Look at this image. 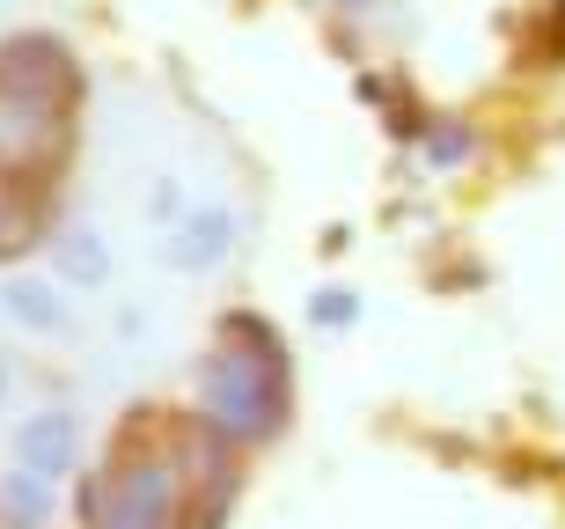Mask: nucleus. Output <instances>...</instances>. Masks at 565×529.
<instances>
[{
  "label": "nucleus",
  "mask_w": 565,
  "mask_h": 529,
  "mask_svg": "<svg viewBox=\"0 0 565 529\" xmlns=\"http://www.w3.org/2000/svg\"><path fill=\"white\" fill-rule=\"evenodd\" d=\"M199 412L213 434L228 442H265L287 412V360H279V331L257 317H228L221 346L199 368Z\"/></svg>",
  "instance_id": "obj_1"
},
{
  "label": "nucleus",
  "mask_w": 565,
  "mask_h": 529,
  "mask_svg": "<svg viewBox=\"0 0 565 529\" xmlns=\"http://www.w3.org/2000/svg\"><path fill=\"white\" fill-rule=\"evenodd\" d=\"M82 515H96V529H169L177 515V478L169 464H132L110 486L82 493Z\"/></svg>",
  "instance_id": "obj_2"
},
{
  "label": "nucleus",
  "mask_w": 565,
  "mask_h": 529,
  "mask_svg": "<svg viewBox=\"0 0 565 529\" xmlns=\"http://www.w3.org/2000/svg\"><path fill=\"white\" fill-rule=\"evenodd\" d=\"M0 96H22L38 110H66L74 96V60L60 38H8L0 44Z\"/></svg>",
  "instance_id": "obj_3"
},
{
  "label": "nucleus",
  "mask_w": 565,
  "mask_h": 529,
  "mask_svg": "<svg viewBox=\"0 0 565 529\" xmlns=\"http://www.w3.org/2000/svg\"><path fill=\"white\" fill-rule=\"evenodd\" d=\"M15 456H22V470L30 478H66L74 470V456H82V426H74V412H30L22 420V434H15Z\"/></svg>",
  "instance_id": "obj_4"
},
{
  "label": "nucleus",
  "mask_w": 565,
  "mask_h": 529,
  "mask_svg": "<svg viewBox=\"0 0 565 529\" xmlns=\"http://www.w3.org/2000/svg\"><path fill=\"white\" fill-rule=\"evenodd\" d=\"M235 251V213L228 207H191L169 235V265L177 273H213L221 257Z\"/></svg>",
  "instance_id": "obj_5"
},
{
  "label": "nucleus",
  "mask_w": 565,
  "mask_h": 529,
  "mask_svg": "<svg viewBox=\"0 0 565 529\" xmlns=\"http://www.w3.org/2000/svg\"><path fill=\"white\" fill-rule=\"evenodd\" d=\"M0 309H8L22 331H44V339H60L66 324H74V309H66L60 287H52V279H30V273H15L8 287H0Z\"/></svg>",
  "instance_id": "obj_6"
},
{
  "label": "nucleus",
  "mask_w": 565,
  "mask_h": 529,
  "mask_svg": "<svg viewBox=\"0 0 565 529\" xmlns=\"http://www.w3.org/2000/svg\"><path fill=\"white\" fill-rule=\"evenodd\" d=\"M52 265H60L66 287H104V279H110V251H104V235H96V229L52 235Z\"/></svg>",
  "instance_id": "obj_7"
},
{
  "label": "nucleus",
  "mask_w": 565,
  "mask_h": 529,
  "mask_svg": "<svg viewBox=\"0 0 565 529\" xmlns=\"http://www.w3.org/2000/svg\"><path fill=\"white\" fill-rule=\"evenodd\" d=\"M0 515H8V529H44L52 522V486L30 478V470H15V478L0 486Z\"/></svg>",
  "instance_id": "obj_8"
},
{
  "label": "nucleus",
  "mask_w": 565,
  "mask_h": 529,
  "mask_svg": "<svg viewBox=\"0 0 565 529\" xmlns=\"http://www.w3.org/2000/svg\"><path fill=\"white\" fill-rule=\"evenodd\" d=\"M353 317H360V295H353V287H323V295L309 301V324H323V331H345Z\"/></svg>",
  "instance_id": "obj_9"
},
{
  "label": "nucleus",
  "mask_w": 565,
  "mask_h": 529,
  "mask_svg": "<svg viewBox=\"0 0 565 529\" xmlns=\"http://www.w3.org/2000/svg\"><path fill=\"white\" fill-rule=\"evenodd\" d=\"M462 155H470V133H462V126H434V133H426V162H440V170H456Z\"/></svg>",
  "instance_id": "obj_10"
},
{
  "label": "nucleus",
  "mask_w": 565,
  "mask_h": 529,
  "mask_svg": "<svg viewBox=\"0 0 565 529\" xmlns=\"http://www.w3.org/2000/svg\"><path fill=\"white\" fill-rule=\"evenodd\" d=\"M0 398H8V368H0Z\"/></svg>",
  "instance_id": "obj_11"
},
{
  "label": "nucleus",
  "mask_w": 565,
  "mask_h": 529,
  "mask_svg": "<svg viewBox=\"0 0 565 529\" xmlns=\"http://www.w3.org/2000/svg\"><path fill=\"white\" fill-rule=\"evenodd\" d=\"M0 170H8V155H0Z\"/></svg>",
  "instance_id": "obj_12"
}]
</instances>
